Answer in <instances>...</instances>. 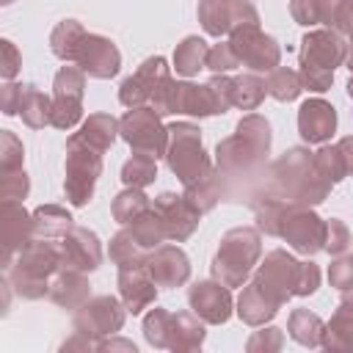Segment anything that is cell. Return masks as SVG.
<instances>
[{"label":"cell","instance_id":"7a4b0ae2","mask_svg":"<svg viewBox=\"0 0 353 353\" xmlns=\"http://www.w3.org/2000/svg\"><path fill=\"white\" fill-rule=\"evenodd\" d=\"M331 188L334 185L314 165V152H309L303 146H292L265 168V179H262L259 193L279 196L287 204L314 207V204H323L328 199Z\"/></svg>","mask_w":353,"mask_h":353},{"label":"cell","instance_id":"2e32d148","mask_svg":"<svg viewBox=\"0 0 353 353\" xmlns=\"http://www.w3.org/2000/svg\"><path fill=\"white\" fill-rule=\"evenodd\" d=\"M152 210L160 215L163 226H165V234L168 240L174 243H185L196 229H199V221H201V210L193 207L185 193H160L154 201H152Z\"/></svg>","mask_w":353,"mask_h":353},{"label":"cell","instance_id":"ac0fdd59","mask_svg":"<svg viewBox=\"0 0 353 353\" xmlns=\"http://www.w3.org/2000/svg\"><path fill=\"white\" fill-rule=\"evenodd\" d=\"M61 268L66 270H80V273H91L102 265V243L97 237V232L85 229V226H72L61 240Z\"/></svg>","mask_w":353,"mask_h":353},{"label":"cell","instance_id":"5b68a950","mask_svg":"<svg viewBox=\"0 0 353 353\" xmlns=\"http://www.w3.org/2000/svg\"><path fill=\"white\" fill-rule=\"evenodd\" d=\"M262 256V234L256 226H234L221 237V245L212 256V279L226 287H243Z\"/></svg>","mask_w":353,"mask_h":353},{"label":"cell","instance_id":"30bf717a","mask_svg":"<svg viewBox=\"0 0 353 353\" xmlns=\"http://www.w3.org/2000/svg\"><path fill=\"white\" fill-rule=\"evenodd\" d=\"M301 268L303 262H298L292 254H287L284 248H276L270 254H265V259L256 265L254 270V281L256 287L279 306H284L292 295H298V281H301Z\"/></svg>","mask_w":353,"mask_h":353},{"label":"cell","instance_id":"d4e9b609","mask_svg":"<svg viewBox=\"0 0 353 353\" xmlns=\"http://www.w3.org/2000/svg\"><path fill=\"white\" fill-rule=\"evenodd\" d=\"M47 298H50L52 303H58V306L74 312L80 303H85V301L91 298V284H88V279H85V273L61 268V270L50 279V292H47Z\"/></svg>","mask_w":353,"mask_h":353},{"label":"cell","instance_id":"7c38bea8","mask_svg":"<svg viewBox=\"0 0 353 353\" xmlns=\"http://www.w3.org/2000/svg\"><path fill=\"white\" fill-rule=\"evenodd\" d=\"M279 237L298 254L314 256L325 245V221L312 210L301 204H290L279 223Z\"/></svg>","mask_w":353,"mask_h":353},{"label":"cell","instance_id":"9f6ffc18","mask_svg":"<svg viewBox=\"0 0 353 353\" xmlns=\"http://www.w3.org/2000/svg\"><path fill=\"white\" fill-rule=\"evenodd\" d=\"M210 88H212V94L221 105V113H226L232 108V77L229 74H215L210 80Z\"/></svg>","mask_w":353,"mask_h":353},{"label":"cell","instance_id":"7bdbcfd3","mask_svg":"<svg viewBox=\"0 0 353 353\" xmlns=\"http://www.w3.org/2000/svg\"><path fill=\"white\" fill-rule=\"evenodd\" d=\"M265 85H268V94H270L273 99H279V102H292V99H298V94L303 91L301 74H298L295 69H287V66H276L273 72H268Z\"/></svg>","mask_w":353,"mask_h":353},{"label":"cell","instance_id":"9c48e42d","mask_svg":"<svg viewBox=\"0 0 353 353\" xmlns=\"http://www.w3.org/2000/svg\"><path fill=\"white\" fill-rule=\"evenodd\" d=\"M163 116L152 105L130 108L119 119V135L130 143L132 152H146L152 157H165L168 146V127L160 121Z\"/></svg>","mask_w":353,"mask_h":353},{"label":"cell","instance_id":"6f0895ef","mask_svg":"<svg viewBox=\"0 0 353 353\" xmlns=\"http://www.w3.org/2000/svg\"><path fill=\"white\" fill-rule=\"evenodd\" d=\"M334 28H336L342 36H350V33H353V0H339Z\"/></svg>","mask_w":353,"mask_h":353},{"label":"cell","instance_id":"44dd1931","mask_svg":"<svg viewBox=\"0 0 353 353\" xmlns=\"http://www.w3.org/2000/svg\"><path fill=\"white\" fill-rule=\"evenodd\" d=\"M146 268H149L152 279L157 281V287H165V290L182 287L190 279V259H188V254L179 245H171V243H163L154 251H149Z\"/></svg>","mask_w":353,"mask_h":353},{"label":"cell","instance_id":"ffe728a7","mask_svg":"<svg viewBox=\"0 0 353 353\" xmlns=\"http://www.w3.org/2000/svg\"><path fill=\"white\" fill-rule=\"evenodd\" d=\"M77 66H80L88 77L110 80V77H116L119 69H121V52H119V47H116L108 36L85 33V39H83V44H80V52H77Z\"/></svg>","mask_w":353,"mask_h":353},{"label":"cell","instance_id":"5bb4252c","mask_svg":"<svg viewBox=\"0 0 353 353\" xmlns=\"http://www.w3.org/2000/svg\"><path fill=\"white\" fill-rule=\"evenodd\" d=\"M85 72L80 66H61L52 80V127L72 130L83 119Z\"/></svg>","mask_w":353,"mask_h":353},{"label":"cell","instance_id":"4316f807","mask_svg":"<svg viewBox=\"0 0 353 353\" xmlns=\"http://www.w3.org/2000/svg\"><path fill=\"white\" fill-rule=\"evenodd\" d=\"M204 320L190 312H174L171 314V334H168V350L174 353H190L204 345Z\"/></svg>","mask_w":353,"mask_h":353},{"label":"cell","instance_id":"f6af8a7d","mask_svg":"<svg viewBox=\"0 0 353 353\" xmlns=\"http://www.w3.org/2000/svg\"><path fill=\"white\" fill-rule=\"evenodd\" d=\"M314 165L320 168V174L331 182V185H336V182H342L345 176H347V165H345V157H342V149L334 143V146H320L317 152H314Z\"/></svg>","mask_w":353,"mask_h":353},{"label":"cell","instance_id":"836d02e7","mask_svg":"<svg viewBox=\"0 0 353 353\" xmlns=\"http://www.w3.org/2000/svg\"><path fill=\"white\" fill-rule=\"evenodd\" d=\"M207 52H210V47H207L204 39H199V36H185V39L176 44V50H174V69H176V74L193 77V74H199L201 69H207Z\"/></svg>","mask_w":353,"mask_h":353},{"label":"cell","instance_id":"816d5d0a","mask_svg":"<svg viewBox=\"0 0 353 353\" xmlns=\"http://www.w3.org/2000/svg\"><path fill=\"white\" fill-rule=\"evenodd\" d=\"M328 281H331V287H336L339 292L353 287V254H339V256L328 265Z\"/></svg>","mask_w":353,"mask_h":353},{"label":"cell","instance_id":"4fadbf2b","mask_svg":"<svg viewBox=\"0 0 353 353\" xmlns=\"http://www.w3.org/2000/svg\"><path fill=\"white\" fill-rule=\"evenodd\" d=\"M229 44L243 66L251 72H273L281 63V47L259 25H240L229 33Z\"/></svg>","mask_w":353,"mask_h":353},{"label":"cell","instance_id":"cb8c5ba5","mask_svg":"<svg viewBox=\"0 0 353 353\" xmlns=\"http://www.w3.org/2000/svg\"><path fill=\"white\" fill-rule=\"evenodd\" d=\"M298 132L306 143H325L336 132V110L325 99H306L298 108Z\"/></svg>","mask_w":353,"mask_h":353},{"label":"cell","instance_id":"f5cc1de1","mask_svg":"<svg viewBox=\"0 0 353 353\" xmlns=\"http://www.w3.org/2000/svg\"><path fill=\"white\" fill-rule=\"evenodd\" d=\"M19 66H22V55H19L17 44L11 39H3L0 41V74H3V80H14Z\"/></svg>","mask_w":353,"mask_h":353},{"label":"cell","instance_id":"d6986e66","mask_svg":"<svg viewBox=\"0 0 353 353\" xmlns=\"http://www.w3.org/2000/svg\"><path fill=\"white\" fill-rule=\"evenodd\" d=\"M188 303L190 309L207 323V325H223L232 312H234V301L232 292L223 281L218 279H207V281H196L188 290Z\"/></svg>","mask_w":353,"mask_h":353},{"label":"cell","instance_id":"f35d334b","mask_svg":"<svg viewBox=\"0 0 353 353\" xmlns=\"http://www.w3.org/2000/svg\"><path fill=\"white\" fill-rule=\"evenodd\" d=\"M149 207H152V201H149V196L143 193V188H124V190L113 199L110 215H113V221H119L121 226H127V223H132L138 215H143Z\"/></svg>","mask_w":353,"mask_h":353},{"label":"cell","instance_id":"ab89813d","mask_svg":"<svg viewBox=\"0 0 353 353\" xmlns=\"http://www.w3.org/2000/svg\"><path fill=\"white\" fill-rule=\"evenodd\" d=\"M108 254H110V262H116L119 268L146 265V259H149V251H146V248H141V245L135 243V237L130 234V229H127V226L110 237V248H108Z\"/></svg>","mask_w":353,"mask_h":353},{"label":"cell","instance_id":"74e56055","mask_svg":"<svg viewBox=\"0 0 353 353\" xmlns=\"http://www.w3.org/2000/svg\"><path fill=\"white\" fill-rule=\"evenodd\" d=\"M127 229H130V234L135 237V243H138L141 248H146V251H154L157 245H163V243L168 240L165 226H163L160 215H157L152 207H149L143 215H138L132 223H127Z\"/></svg>","mask_w":353,"mask_h":353},{"label":"cell","instance_id":"4dcf8cb0","mask_svg":"<svg viewBox=\"0 0 353 353\" xmlns=\"http://www.w3.org/2000/svg\"><path fill=\"white\" fill-rule=\"evenodd\" d=\"M74 226V218L58 204H41L33 210V237L61 240Z\"/></svg>","mask_w":353,"mask_h":353},{"label":"cell","instance_id":"f546056e","mask_svg":"<svg viewBox=\"0 0 353 353\" xmlns=\"http://www.w3.org/2000/svg\"><path fill=\"white\" fill-rule=\"evenodd\" d=\"M325 350L331 353H353V309L342 306L331 314V320L323 328V342Z\"/></svg>","mask_w":353,"mask_h":353},{"label":"cell","instance_id":"d590c367","mask_svg":"<svg viewBox=\"0 0 353 353\" xmlns=\"http://www.w3.org/2000/svg\"><path fill=\"white\" fill-rule=\"evenodd\" d=\"M287 201L279 199V196H270V193H254V201H251V210H254V218H256V229L265 232V234H273L279 237V223H281V215L287 212Z\"/></svg>","mask_w":353,"mask_h":353},{"label":"cell","instance_id":"8d00e7d4","mask_svg":"<svg viewBox=\"0 0 353 353\" xmlns=\"http://www.w3.org/2000/svg\"><path fill=\"white\" fill-rule=\"evenodd\" d=\"M323 328H325V323H323L314 312H309V309H295V312L290 314V320H287L290 336H292L298 345H303V347H320V342H323Z\"/></svg>","mask_w":353,"mask_h":353},{"label":"cell","instance_id":"ee69618b","mask_svg":"<svg viewBox=\"0 0 353 353\" xmlns=\"http://www.w3.org/2000/svg\"><path fill=\"white\" fill-rule=\"evenodd\" d=\"M171 314L168 309H149V314L143 317V336L152 347L157 350H168V334H171Z\"/></svg>","mask_w":353,"mask_h":353},{"label":"cell","instance_id":"91938a15","mask_svg":"<svg viewBox=\"0 0 353 353\" xmlns=\"http://www.w3.org/2000/svg\"><path fill=\"white\" fill-rule=\"evenodd\" d=\"M336 146L342 149V157H345V165H347V176H353V135H345Z\"/></svg>","mask_w":353,"mask_h":353},{"label":"cell","instance_id":"be15d7a7","mask_svg":"<svg viewBox=\"0 0 353 353\" xmlns=\"http://www.w3.org/2000/svg\"><path fill=\"white\" fill-rule=\"evenodd\" d=\"M347 97L353 99V74H350V80H347Z\"/></svg>","mask_w":353,"mask_h":353},{"label":"cell","instance_id":"11a10c76","mask_svg":"<svg viewBox=\"0 0 353 353\" xmlns=\"http://www.w3.org/2000/svg\"><path fill=\"white\" fill-rule=\"evenodd\" d=\"M320 287V268L314 262H303L301 268V281H298V298H306V295H314Z\"/></svg>","mask_w":353,"mask_h":353},{"label":"cell","instance_id":"c3c4849f","mask_svg":"<svg viewBox=\"0 0 353 353\" xmlns=\"http://www.w3.org/2000/svg\"><path fill=\"white\" fill-rule=\"evenodd\" d=\"M0 196L3 201H25L28 190H30V179L25 174V168L11 171V174H0Z\"/></svg>","mask_w":353,"mask_h":353},{"label":"cell","instance_id":"d6a6232c","mask_svg":"<svg viewBox=\"0 0 353 353\" xmlns=\"http://www.w3.org/2000/svg\"><path fill=\"white\" fill-rule=\"evenodd\" d=\"M336 8H339V0H290V14L303 28H312V25L334 28Z\"/></svg>","mask_w":353,"mask_h":353},{"label":"cell","instance_id":"83f0119b","mask_svg":"<svg viewBox=\"0 0 353 353\" xmlns=\"http://www.w3.org/2000/svg\"><path fill=\"white\" fill-rule=\"evenodd\" d=\"M85 28L77 22V19H61L52 33H50V50L55 58H61L63 63H77V52H80V44L85 39Z\"/></svg>","mask_w":353,"mask_h":353},{"label":"cell","instance_id":"3957f363","mask_svg":"<svg viewBox=\"0 0 353 353\" xmlns=\"http://www.w3.org/2000/svg\"><path fill=\"white\" fill-rule=\"evenodd\" d=\"M347 58V41L336 28L309 30L301 39L298 61H301V85L306 91H328L334 83V69Z\"/></svg>","mask_w":353,"mask_h":353},{"label":"cell","instance_id":"60d3db41","mask_svg":"<svg viewBox=\"0 0 353 353\" xmlns=\"http://www.w3.org/2000/svg\"><path fill=\"white\" fill-rule=\"evenodd\" d=\"M157 179V157L146 152H135L124 165H121V182L127 188H146Z\"/></svg>","mask_w":353,"mask_h":353},{"label":"cell","instance_id":"e575fe53","mask_svg":"<svg viewBox=\"0 0 353 353\" xmlns=\"http://www.w3.org/2000/svg\"><path fill=\"white\" fill-rule=\"evenodd\" d=\"M268 94L265 80L256 72H245L232 77V105L240 110H256Z\"/></svg>","mask_w":353,"mask_h":353},{"label":"cell","instance_id":"6da1fadb","mask_svg":"<svg viewBox=\"0 0 353 353\" xmlns=\"http://www.w3.org/2000/svg\"><path fill=\"white\" fill-rule=\"evenodd\" d=\"M270 143H273V132H270V121L259 113H248L237 121L234 135L218 141L215 146V168L221 174V185H223V196L229 190V201H234V190L237 182H248L256 176H265L268 168V154H270Z\"/></svg>","mask_w":353,"mask_h":353},{"label":"cell","instance_id":"603a6c76","mask_svg":"<svg viewBox=\"0 0 353 353\" xmlns=\"http://www.w3.org/2000/svg\"><path fill=\"white\" fill-rule=\"evenodd\" d=\"M119 298L124 301L130 314H141L157 301V281L152 279L146 265L119 268Z\"/></svg>","mask_w":353,"mask_h":353},{"label":"cell","instance_id":"8fae6325","mask_svg":"<svg viewBox=\"0 0 353 353\" xmlns=\"http://www.w3.org/2000/svg\"><path fill=\"white\" fill-rule=\"evenodd\" d=\"M127 317V306L116 295H94L80 303L72 314V331L85 334L91 339H105L121 331Z\"/></svg>","mask_w":353,"mask_h":353},{"label":"cell","instance_id":"f1b7e54d","mask_svg":"<svg viewBox=\"0 0 353 353\" xmlns=\"http://www.w3.org/2000/svg\"><path fill=\"white\" fill-rule=\"evenodd\" d=\"M19 116L30 130H44L52 124V99L33 83H22V102Z\"/></svg>","mask_w":353,"mask_h":353},{"label":"cell","instance_id":"52a82bcc","mask_svg":"<svg viewBox=\"0 0 353 353\" xmlns=\"http://www.w3.org/2000/svg\"><path fill=\"white\" fill-rule=\"evenodd\" d=\"M102 174V152L88 146L77 132L66 138V163H63V193L72 207H85L94 196L97 179Z\"/></svg>","mask_w":353,"mask_h":353},{"label":"cell","instance_id":"bcb514c9","mask_svg":"<svg viewBox=\"0 0 353 353\" xmlns=\"http://www.w3.org/2000/svg\"><path fill=\"white\" fill-rule=\"evenodd\" d=\"M25 160V146L11 130H0V174L19 171Z\"/></svg>","mask_w":353,"mask_h":353},{"label":"cell","instance_id":"681fc988","mask_svg":"<svg viewBox=\"0 0 353 353\" xmlns=\"http://www.w3.org/2000/svg\"><path fill=\"white\" fill-rule=\"evenodd\" d=\"M347 245H350L347 226L339 218H328L325 221V245H323V251H328L331 256H339V254L347 251Z\"/></svg>","mask_w":353,"mask_h":353},{"label":"cell","instance_id":"e0dca14e","mask_svg":"<svg viewBox=\"0 0 353 353\" xmlns=\"http://www.w3.org/2000/svg\"><path fill=\"white\" fill-rule=\"evenodd\" d=\"M168 77H171V72H168L165 58H163V55H152V58H146V61L135 69V74H130V77L121 83V88H119V102H121L124 108L149 105L152 97H154V91H157Z\"/></svg>","mask_w":353,"mask_h":353},{"label":"cell","instance_id":"ba28073f","mask_svg":"<svg viewBox=\"0 0 353 353\" xmlns=\"http://www.w3.org/2000/svg\"><path fill=\"white\" fill-rule=\"evenodd\" d=\"M160 116H174V113H185V116H218L221 105L210 88V83L196 85V83H182L168 77L152 97L149 102Z\"/></svg>","mask_w":353,"mask_h":353},{"label":"cell","instance_id":"db71d44e","mask_svg":"<svg viewBox=\"0 0 353 353\" xmlns=\"http://www.w3.org/2000/svg\"><path fill=\"white\" fill-rule=\"evenodd\" d=\"M19 102H22V83L6 80L0 85V110L6 116H17L19 113Z\"/></svg>","mask_w":353,"mask_h":353},{"label":"cell","instance_id":"94428289","mask_svg":"<svg viewBox=\"0 0 353 353\" xmlns=\"http://www.w3.org/2000/svg\"><path fill=\"white\" fill-rule=\"evenodd\" d=\"M342 306H350L353 309V287L350 290H342Z\"/></svg>","mask_w":353,"mask_h":353},{"label":"cell","instance_id":"1f68e13d","mask_svg":"<svg viewBox=\"0 0 353 353\" xmlns=\"http://www.w3.org/2000/svg\"><path fill=\"white\" fill-rule=\"evenodd\" d=\"M88 146H94L97 152H108L113 143H116V138H119V119H113L110 113H91L85 121H83V127H80V132H77Z\"/></svg>","mask_w":353,"mask_h":353},{"label":"cell","instance_id":"277c9868","mask_svg":"<svg viewBox=\"0 0 353 353\" xmlns=\"http://www.w3.org/2000/svg\"><path fill=\"white\" fill-rule=\"evenodd\" d=\"M61 270V248L58 240L33 237L6 268V276L14 292L25 301H39L50 292V279Z\"/></svg>","mask_w":353,"mask_h":353},{"label":"cell","instance_id":"f907efd6","mask_svg":"<svg viewBox=\"0 0 353 353\" xmlns=\"http://www.w3.org/2000/svg\"><path fill=\"white\" fill-rule=\"evenodd\" d=\"M237 66H240V61H237V55H234V50H232L229 41H221V44L210 47V52H207V69H212L215 74H226V72H232Z\"/></svg>","mask_w":353,"mask_h":353},{"label":"cell","instance_id":"e7e4bbea","mask_svg":"<svg viewBox=\"0 0 353 353\" xmlns=\"http://www.w3.org/2000/svg\"><path fill=\"white\" fill-rule=\"evenodd\" d=\"M347 50H353V33L347 36Z\"/></svg>","mask_w":353,"mask_h":353},{"label":"cell","instance_id":"6125c7cd","mask_svg":"<svg viewBox=\"0 0 353 353\" xmlns=\"http://www.w3.org/2000/svg\"><path fill=\"white\" fill-rule=\"evenodd\" d=\"M345 63H347V69H350V74H353V50H347V58H345Z\"/></svg>","mask_w":353,"mask_h":353},{"label":"cell","instance_id":"7402d4cb","mask_svg":"<svg viewBox=\"0 0 353 353\" xmlns=\"http://www.w3.org/2000/svg\"><path fill=\"white\" fill-rule=\"evenodd\" d=\"M3 268L14 262V256L33 240V212L22 207V201H3Z\"/></svg>","mask_w":353,"mask_h":353},{"label":"cell","instance_id":"484cf974","mask_svg":"<svg viewBox=\"0 0 353 353\" xmlns=\"http://www.w3.org/2000/svg\"><path fill=\"white\" fill-rule=\"evenodd\" d=\"M237 309V317L245 323V325H254V328H259V325H265V323H270L276 314H279V303H273L259 287H256V281L251 279V281H245L243 284V292H240V298H237V303H234Z\"/></svg>","mask_w":353,"mask_h":353},{"label":"cell","instance_id":"7dc6e473","mask_svg":"<svg viewBox=\"0 0 353 353\" xmlns=\"http://www.w3.org/2000/svg\"><path fill=\"white\" fill-rule=\"evenodd\" d=\"M281 347H284V334L276 325H268L262 331H254L251 339L245 342V350L248 353H276Z\"/></svg>","mask_w":353,"mask_h":353},{"label":"cell","instance_id":"03108f58","mask_svg":"<svg viewBox=\"0 0 353 353\" xmlns=\"http://www.w3.org/2000/svg\"><path fill=\"white\" fill-rule=\"evenodd\" d=\"M0 3H3V6H11V3H14V0H0Z\"/></svg>","mask_w":353,"mask_h":353},{"label":"cell","instance_id":"8992f818","mask_svg":"<svg viewBox=\"0 0 353 353\" xmlns=\"http://www.w3.org/2000/svg\"><path fill=\"white\" fill-rule=\"evenodd\" d=\"M165 163L171 174L182 182V188H190L201 182L215 165L210 163L204 143H201V130L193 121H174L168 124V146H165Z\"/></svg>","mask_w":353,"mask_h":353},{"label":"cell","instance_id":"9a60e30c","mask_svg":"<svg viewBox=\"0 0 353 353\" xmlns=\"http://www.w3.org/2000/svg\"><path fill=\"white\" fill-rule=\"evenodd\" d=\"M199 22L204 33L221 39L240 25H259V11L248 0H199Z\"/></svg>","mask_w":353,"mask_h":353},{"label":"cell","instance_id":"b9f144b4","mask_svg":"<svg viewBox=\"0 0 353 353\" xmlns=\"http://www.w3.org/2000/svg\"><path fill=\"white\" fill-rule=\"evenodd\" d=\"M185 199H188L193 207H199L201 212H210V210L223 199V185H221L218 168H212L201 182L185 188Z\"/></svg>","mask_w":353,"mask_h":353},{"label":"cell","instance_id":"680465c9","mask_svg":"<svg viewBox=\"0 0 353 353\" xmlns=\"http://www.w3.org/2000/svg\"><path fill=\"white\" fill-rule=\"evenodd\" d=\"M99 350H130L135 353V345L130 339H113V336H105L99 339Z\"/></svg>","mask_w":353,"mask_h":353}]
</instances>
